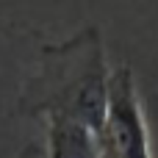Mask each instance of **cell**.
Masks as SVG:
<instances>
[{
    "label": "cell",
    "instance_id": "1",
    "mask_svg": "<svg viewBox=\"0 0 158 158\" xmlns=\"http://www.w3.org/2000/svg\"><path fill=\"white\" fill-rule=\"evenodd\" d=\"M111 67L100 31L83 28L67 42L44 44L19 92V114L31 119L67 117L106 133Z\"/></svg>",
    "mask_w": 158,
    "mask_h": 158
},
{
    "label": "cell",
    "instance_id": "5",
    "mask_svg": "<svg viewBox=\"0 0 158 158\" xmlns=\"http://www.w3.org/2000/svg\"><path fill=\"white\" fill-rule=\"evenodd\" d=\"M106 153H108V150H106Z\"/></svg>",
    "mask_w": 158,
    "mask_h": 158
},
{
    "label": "cell",
    "instance_id": "3",
    "mask_svg": "<svg viewBox=\"0 0 158 158\" xmlns=\"http://www.w3.org/2000/svg\"><path fill=\"white\" fill-rule=\"evenodd\" d=\"M44 133H47L44 142L47 158H108L103 133L75 119L50 117L44 119Z\"/></svg>",
    "mask_w": 158,
    "mask_h": 158
},
{
    "label": "cell",
    "instance_id": "2",
    "mask_svg": "<svg viewBox=\"0 0 158 158\" xmlns=\"http://www.w3.org/2000/svg\"><path fill=\"white\" fill-rule=\"evenodd\" d=\"M103 139H106L108 158H153L147 119L136 94L133 69L128 64H119L111 72L108 122Z\"/></svg>",
    "mask_w": 158,
    "mask_h": 158
},
{
    "label": "cell",
    "instance_id": "4",
    "mask_svg": "<svg viewBox=\"0 0 158 158\" xmlns=\"http://www.w3.org/2000/svg\"><path fill=\"white\" fill-rule=\"evenodd\" d=\"M17 158H47V153H44V144L31 142V144H25V147L17 153Z\"/></svg>",
    "mask_w": 158,
    "mask_h": 158
}]
</instances>
